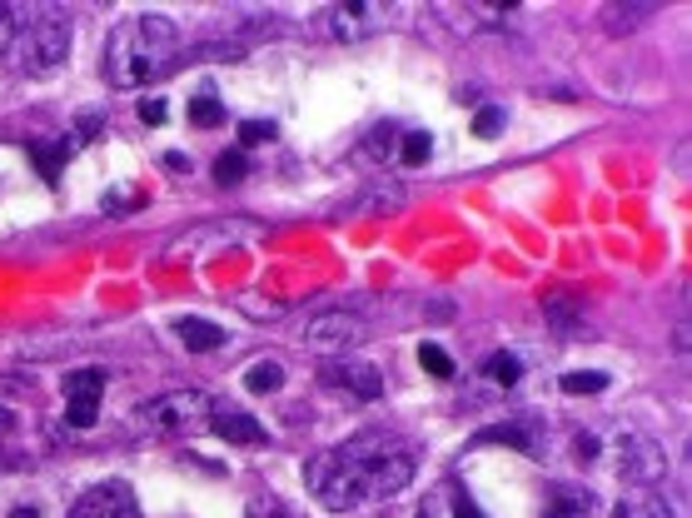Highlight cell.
I'll list each match as a JSON object with an SVG mask.
<instances>
[{"instance_id":"6da1fadb","label":"cell","mask_w":692,"mask_h":518,"mask_svg":"<svg viewBox=\"0 0 692 518\" xmlns=\"http://www.w3.org/2000/svg\"><path fill=\"white\" fill-rule=\"evenodd\" d=\"M419 473V454L409 439L369 429V434L344 439L339 448H324L305 464V489L309 498H319V508L329 514H349L359 504H379L394 498L399 489H409Z\"/></svg>"},{"instance_id":"7a4b0ae2","label":"cell","mask_w":692,"mask_h":518,"mask_svg":"<svg viewBox=\"0 0 692 518\" xmlns=\"http://www.w3.org/2000/svg\"><path fill=\"white\" fill-rule=\"evenodd\" d=\"M180 55V30L170 15H129L110 30L106 46V75L120 90H140V85L160 81Z\"/></svg>"},{"instance_id":"3957f363","label":"cell","mask_w":692,"mask_h":518,"mask_svg":"<svg viewBox=\"0 0 692 518\" xmlns=\"http://www.w3.org/2000/svg\"><path fill=\"white\" fill-rule=\"evenodd\" d=\"M593 459H603L622 483H657L668 473V454L657 444L653 434L633 424H613L608 434H598V448H593Z\"/></svg>"},{"instance_id":"277c9868","label":"cell","mask_w":692,"mask_h":518,"mask_svg":"<svg viewBox=\"0 0 692 518\" xmlns=\"http://www.w3.org/2000/svg\"><path fill=\"white\" fill-rule=\"evenodd\" d=\"M71 21L60 11H46L36 15V21L21 25V36H15L11 55H15V71L30 75V81H46V75H55L65 60H71Z\"/></svg>"},{"instance_id":"5b68a950","label":"cell","mask_w":692,"mask_h":518,"mask_svg":"<svg viewBox=\"0 0 692 518\" xmlns=\"http://www.w3.org/2000/svg\"><path fill=\"white\" fill-rule=\"evenodd\" d=\"M210 414L214 404L205 388H170V394H155L150 404H140L135 419H140V429H150L160 439H185L210 429Z\"/></svg>"},{"instance_id":"8992f818","label":"cell","mask_w":692,"mask_h":518,"mask_svg":"<svg viewBox=\"0 0 692 518\" xmlns=\"http://www.w3.org/2000/svg\"><path fill=\"white\" fill-rule=\"evenodd\" d=\"M364 340H369V324L359 314H349V309H324V314H314L305 324V344L314 354H349Z\"/></svg>"},{"instance_id":"52a82bcc","label":"cell","mask_w":692,"mask_h":518,"mask_svg":"<svg viewBox=\"0 0 692 518\" xmlns=\"http://www.w3.org/2000/svg\"><path fill=\"white\" fill-rule=\"evenodd\" d=\"M106 369L100 365H85L65 374V424L71 429H95L100 419V399H106Z\"/></svg>"},{"instance_id":"ba28073f","label":"cell","mask_w":692,"mask_h":518,"mask_svg":"<svg viewBox=\"0 0 692 518\" xmlns=\"http://www.w3.org/2000/svg\"><path fill=\"white\" fill-rule=\"evenodd\" d=\"M388 25V5L384 0H344V5H329L324 11V30L334 40H364L374 30Z\"/></svg>"},{"instance_id":"9c48e42d","label":"cell","mask_w":692,"mask_h":518,"mask_svg":"<svg viewBox=\"0 0 692 518\" xmlns=\"http://www.w3.org/2000/svg\"><path fill=\"white\" fill-rule=\"evenodd\" d=\"M319 379H324L329 388H339V394H354V399H379V394H384V374H379L374 365H364V359H349V354L324 359Z\"/></svg>"},{"instance_id":"30bf717a","label":"cell","mask_w":692,"mask_h":518,"mask_svg":"<svg viewBox=\"0 0 692 518\" xmlns=\"http://www.w3.org/2000/svg\"><path fill=\"white\" fill-rule=\"evenodd\" d=\"M71 518H140V504L129 494V483H95L90 494L75 498Z\"/></svg>"},{"instance_id":"8fae6325","label":"cell","mask_w":692,"mask_h":518,"mask_svg":"<svg viewBox=\"0 0 692 518\" xmlns=\"http://www.w3.org/2000/svg\"><path fill=\"white\" fill-rule=\"evenodd\" d=\"M413 518H483V508L473 504L458 483H444V489H434V494L423 498Z\"/></svg>"},{"instance_id":"7c38bea8","label":"cell","mask_w":692,"mask_h":518,"mask_svg":"<svg viewBox=\"0 0 692 518\" xmlns=\"http://www.w3.org/2000/svg\"><path fill=\"white\" fill-rule=\"evenodd\" d=\"M598 514V498L593 489H578V483H558L543 504V518H593Z\"/></svg>"},{"instance_id":"4fadbf2b","label":"cell","mask_w":692,"mask_h":518,"mask_svg":"<svg viewBox=\"0 0 692 518\" xmlns=\"http://www.w3.org/2000/svg\"><path fill=\"white\" fill-rule=\"evenodd\" d=\"M473 444H508L523 454H539V419H508V424H489L483 434H473Z\"/></svg>"},{"instance_id":"5bb4252c","label":"cell","mask_w":692,"mask_h":518,"mask_svg":"<svg viewBox=\"0 0 692 518\" xmlns=\"http://www.w3.org/2000/svg\"><path fill=\"white\" fill-rule=\"evenodd\" d=\"M210 429L224 439V444H259V439H264L259 419H255V414H245V409H214Z\"/></svg>"},{"instance_id":"9a60e30c","label":"cell","mask_w":692,"mask_h":518,"mask_svg":"<svg viewBox=\"0 0 692 518\" xmlns=\"http://www.w3.org/2000/svg\"><path fill=\"white\" fill-rule=\"evenodd\" d=\"M175 334H180V344H185V349H195V354H210V349H220V344H224L220 324H214V319H200V314H185L175 324Z\"/></svg>"},{"instance_id":"2e32d148","label":"cell","mask_w":692,"mask_h":518,"mask_svg":"<svg viewBox=\"0 0 692 518\" xmlns=\"http://www.w3.org/2000/svg\"><path fill=\"white\" fill-rule=\"evenodd\" d=\"M483 379H493L498 388H514L518 379H523V359H518V354H508V349L489 354V359H483Z\"/></svg>"},{"instance_id":"e0dca14e","label":"cell","mask_w":692,"mask_h":518,"mask_svg":"<svg viewBox=\"0 0 692 518\" xmlns=\"http://www.w3.org/2000/svg\"><path fill=\"white\" fill-rule=\"evenodd\" d=\"M245 388L249 394H274V388H284V365L280 359H255V365L245 369Z\"/></svg>"},{"instance_id":"ac0fdd59","label":"cell","mask_w":692,"mask_h":518,"mask_svg":"<svg viewBox=\"0 0 692 518\" xmlns=\"http://www.w3.org/2000/svg\"><path fill=\"white\" fill-rule=\"evenodd\" d=\"M429 155H434V135H429V130H409V135L399 140V150H394V160L409 165V170H419V165H429Z\"/></svg>"},{"instance_id":"d6986e66","label":"cell","mask_w":692,"mask_h":518,"mask_svg":"<svg viewBox=\"0 0 692 518\" xmlns=\"http://www.w3.org/2000/svg\"><path fill=\"white\" fill-rule=\"evenodd\" d=\"M613 518H672V508L663 504V498H647V494H633L622 498L618 508H613Z\"/></svg>"},{"instance_id":"ffe728a7","label":"cell","mask_w":692,"mask_h":518,"mask_svg":"<svg viewBox=\"0 0 692 518\" xmlns=\"http://www.w3.org/2000/svg\"><path fill=\"white\" fill-rule=\"evenodd\" d=\"M603 388H608L603 369H573V374H564V394H603Z\"/></svg>"},{"instance_id":"44dd1931","label":"cell","mask_w":692,"mask_h":518,"mask_svg":"<svg viewBox=\"0 0 692 518\" xmlns=\"http://www.w3.org/2000/svg\"><path fill=\"white\" fill-rule=\"evenodd\" d=\"M189 125H200V130L224 125V106L214 100V95H200V100H189Z\"/></svg>"},{"instance_id":"7402d4cb","label":"cell","mask_w":692,"mask_h":518,"mask_svg":"<svg viewBox=\"0 0 692 518\" xmlns=\"http://www.w3.org/2000/svg\"><path fill=\"white\" fill-rule=\"evenodd\" d=\"M30 155H36L40 175H46V180H55V175H60V160L71 155V140H55V145H50V150H46V145H30Z\"/></svg>"},{"instance_id":"603a6c76","label":"cell","mask_w":692,"mask_h":518,"mask_svg":"<svg viewBox=\"0 0 692 518\" xmlns=\"http://www.w3.org/2000/svg\"><path fill=\"white\" fill-rule=\"evenodd\" d=\"M245 175H249V160H245L239 150H235V155L224 150L220 160H214V180H220V185H239Z\"/></svg>"},{"instance_id":"cb8c5ba5","label":"cell","mask_w":692,"mask_h":518,"mask_svg":"<svg viewBox=\"0 0 692 518\" xmlns=\"http://www.w3.org/2000/svg\"><path fill=\"white\" fill-rule=\"evenodd\" d=\"M21 5H0V55H11V46H15V36H21Z\"/></svg>"},{"instance_id":"d4e9b609","label":"cell","mask_w":692,"mask_h":518,"mask_svg":"<svg viewBox=\"0 0 692 518\" xmlns=\"http://www.w3.org/2000/svg\"><path fill=\"white\" fill-rule=\"evenodd\" d=\"M419 365L429 369L434 379H454V359H448L438 344H419Z\"/></svg>"},{"instance_id":"484cf974","label":"cell","mask_w":692,"mask_h":518,"mask_svg":"<svg viewBox=\"0 0 692 518\" xmlns=\"http://www.w3.org/2000/svg\"><path fill=\"white\" fill-rule=\"evenodd\" d=\"M270 140H274L270 120H245V125H239V145H245V150H255V145H270Z\"/></svg>"},{"instance_id":"4316f807","label":"cell","mask_w":692,"mask_h":518,"mask_svg":"<svg viewBox=\"0 0 692 518\" xmlns=\"http://www.w3.org/2000/svg\"><path fill=\"white\" fill-rule=\"evenodd\" d=\"M498 130H504V110H498V106H483L479 115H473V135L489 140V135H498Z\"/></svg>"},{"instance_id":"83f0119b","label":"cell","mask_w":692,"mask_h":518,"mask_svg":"<svg viewBox=\"0 0 692 518\" xmlns=\"http://www.w3.org/2000/svg\"><path fill=\"white\" fill-rule=\"evenodd\" d=\"M245 518H294V514H289V508H280V504H270V498H259Z\"/></svg>"},{"instance_id":"f1b7e54d","label":"cell","mask_w":692,"mask_h":518,"mask_svg":"<svg viewBox=\"0 0 692 518\" xmlns=\"http://www.w3.org/2000/svg\"><path fill=\"white\" fill-rule=\"evenodd\" d=\"M140 120H145V125H164V100H155V95H150V100H140Z\"/></svg>"},{"instance_id":"f546056e","label":"cell","mask_w":692,"mask_h":518,"mask_svg":"<svg viewBox=\"0 0 692 518\" xmlns=\"http://www.w3.org/2000/svg\"><path fill=\"white\" fill-rule=\"evenodd\" d=\"M15 429V409H0V434H11Z\"/></svg>"},{"instance_id":"4dcf8cb0","label":"cell","mask_w":692,"mask_h":518,"mask_svg":"<svg viewBox=\"0 0 692 518\" xmlns=\"http://www.w3.org/2000/svg\"><path fill=\"white\" fill-rule=\"evenodd\" d=\"M11 518H40V508H15Z\"/></svg>"}]
</instances>
